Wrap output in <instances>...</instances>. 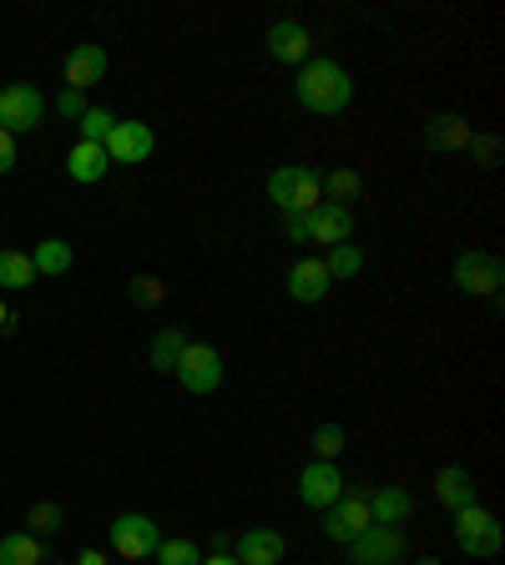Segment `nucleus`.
<instances>
[{"label":"nucleus","mask_w":505,"mask_h":565,"mask_svg":"<svg viewBox=\"0 0 505 565\" xmlns=\"http://www.w3.org/2000/svg\"><path fill=\"white\" fill-rule=\"evenodd\" d=\"M354 565H400L404 561V530L400 525H369L354 535Z\"/></svg>","instance_id":"obj_8"},{"label":"nucleus","mask_w":505,"mask_h":565,"mask_svg":"<svg viewBox=\"0 0 505 565\" xmlns=\"http://www.w3.org/2000/svg\"><path fill=\"white\" fill-rule=\"evenodd\" d=\"M269 202L283 212V217H294V212H314L318 202H324V177L314 172V167H278V172L269 177Z\"/></svg>","instance_id":"obj_2"},{"label":"nucleus","mask_w":505,"mask_h":565,"mask_svg":"<svg viewBox=\"0 0 505 565\" xmlns=\"http://www.w3.org/2000/svg\"><path fill=\"white\" fill-rule=\"evenodd\" d=\"M56 111H61L66 121H82V111H86V92H71V86H66V92L56 96Z\"/></svg>","instance_id":"obj_32"},{"label":"nucleus","mask_w":505,"mask_h":565,"mask_svg":"<svg viewBox=\"0 0 505 565\" xmlns=\"http://www.w3.org/2000/svg\"><path fill=\"white\" fill-rule=\"evenodd\" d=\"M501 282H505V273H501V258H495V253L465 247V253L455 258V288H460V294L495 298V294H501Z\"/></svg>","instance_id":"obj_6"},{"label":"nucleus","mask_w":505,"mask_h":565,"mask_svg":"<svg viewBox=\"0 0 505 565\" xmlns=\"http://www.w3.org/2000/svg\"><path fill=\"white\" fill-rule=\"evenodd\" d=\"M0 323H6V329H11V308H6V303H0Z\"/></svg>","instance_id":"obj_38"},{"label":"nucleus","mask_w":505,"mask_h":565,"mask_svg":"<svg viewBox=\"0 0 505 565\" xmlns=\"http://www.w3.org/2000/svg\"><path fill=\"white\" fill-rule=\"evenodd\" d=\"M25 535H35V541H41V535H56L61 525H66V515H61V505L56 500H35L31 510H25Z\"/></svg>","instance_id":"obj_25"},{"label":"nucleus","mask_w":505,"mask_h":565,"mask_svg":"<svg viewBox=\"0 0 505 565\" xmlns=\"http://www.w3.org/2000/svg\"><path fill=\"white\" fill-rule=\"evenodd\" d=\"M375 525V520H369V500H365V490H344L339 500H334L329 505V515H324V535H329V541H344L349 545L354 535H365V530Z\"/></svg>","instance_id":"obj_9"},{"label":"nucleus","mask_w":505,"mask_h":565,"mask_svg":"<svg viewBox=\"0 0 505 565\" xmlns=\"http://www.w3.org/2000/svg\"><path fill=\"white\" fill-rule=\"evenodd\" d=\"M344 445H349V435H344L339 424H318V429H314V449H318V459H339V455H344Z\"/></svg>","instance_id":"obj_31"},{"label":"nucleus","mask_w":505,"mask_h":565,"mask_svg":"<svg viewBox=\"0 0 505 565\" xmlns=\"http://www.w3.org/2000/svg\"><path fill=\"white\" fill-rule=\"evenodd\" d=\"M31 263H35V278H61V273H71V243L66 237H41Z\"/></svg>","instance_id":"obj_21"},{"label":"nucleus","mask_w":505,"mask_h":565,"mask_svg":"<svg viewBox=\"0 0 505 565\" xmlns=\"http://www.w3.org/2000/svg\"><path fill=\"white\" fill-rule=\"evenodd\" d=\"M182 349H188V333H182V329H162V333H157V339H152V369H157V374H172L177 353H182Z\"/></svg>","instance_id":"obj_24"},{"label":"nucleus","mask_w":505,"mask_h":565,"mask_svg":"<svg viewBox=\"0 0 505 565\" xmlns=\"http://www.w3.org/2000/svg\"><path fill=\"white\" fill-rule=\"evenodd\" d=\"M41 117H46V96L35 92V86H25V82H15V86H6L0 92V131H31V127H41Z\"/></svg>","instance_id":"obj_7"},{"label":"nucleus","mask_w":505,"mask_h":565,"mask_svg":"<svg viewBox=\"0 0 505 565\" xmlns=\"http://www.w3.org/2000/svg\"><path fill=\"white\" fill-rule=\"evenodd\" d=\"M157 545H162V525H157L152 515L127 510V515L112 520V551H117L122 561H147Z\"/></svg>","instance_id":"obj_5"},{"label":"nucleus","mask_w":505,"mask_h":565,"mask_svg":"<svg viewBox=\"0 0 505 565\" xmlns=\"http://www.w3.org/2000/svg\"><path fill=\"white\" fill-rule=\"evenodd\" d=\"M283 233L294 237V243H308V212H294V217H283Z\"/></svg>","instance_id":"obj_34"},{"label":"nucleus","mask_w":505,"mask_h":565,"mask_svg":"<svg viewBox=\"0 0 505 565\" xmlns=\"http://www.w3.org/2000/svg\"><path fill=\"white\" fill-rule=\"evenodd\" d=\"M202 565H238L233 555H212V561H202Z\"/></svg>","instance_id":"obj_37"},{"label":"nucleus","mask_w":505,"mask_h":565,"mask_svg":"<svg viewBox=\"0 0 505 565\" xmlns=\"http://www.w3.org/2000/svg\"><path fill=\"white\" fill-rule=\"evenodd\" d=\"M102 147H106V162L137 167V162H147V157H152V127H147V121H117V127H112V137H106Z\"/></svg>","instance_id":"obj_11"},{"label":"nucleus","mask_w":505,"mask_h":565,"mask_svg":"<svg viewBox=\"0 0 505 565\" xmlns=\"http://www.w3.org/2000/svg\"><path fill=\"white\" fill-rule=\"evenodd\" d=\"M324 268H329V278H354V273L365 268V253H359V243H334L329 258H324Z\"/></svg>","instance_id":"obj_27"},{"label":"nucleus","mask_w":505,"mask_h":565,"mask_svg":"<svg viewBox=\"0 0 505 565\" xmlns=\"http://www.w3.org/2000/svg\"><path fill=\"white\" fill-rule=\"evenodd\" d=\"M35 282V263L31 253H15V247H0V288H31Z\"/></svg>","instance_id":"obj_22"},{"label":"nucleus","mask_w":505,"mask_h":565,"mask_svg":"<svg viewBox=\"0 0 505 565\" xmlns=\"http://www.w3.org/2000/svg\"><path fill=\"white\" fill-rule=\"evenodd\" d=\"M76 565H112V561H106V551H96V545H86V551L76 555Z\"/></svg>","instance_id":"obj_36"},{"label":"nucleus","mask_w":505,"mask_h":565,"mask_svg":"<svg viewBox=\"0 0 505 565\" xmlns=\"http://www.w3.org/2000/svg\"><path fill=\"white\" fill-rule=\"evenodd\" d=\"M501 520L491 515V510L471 505V510H455V545L465 555H475V561H495L501 555Z\"/></svg>","instance_id":"obj_3"},{"label":"nucleus","mask_w":505,"mask_h":565,"mask_svg":"<svg viewBox=\"0 0 505 565\" xmlns=\"http://www.w3.org/2000/svg\"><path fill=\"white\" fill-rule=\"evenodd\" d=\"M127 294H131V303H137V308H157V303L167 298V282H162V278H147V273H141V278H131Z\"/></svg>","instance_id":"obj_30"},{"label":"nucleus","mask_w":505,"mask_h":565,"mask_svg":"<svg viewBox=\"0 0 505 565\" xmlns=\"http://www.w3.org/2000/svg\"><path fill=\"white\" fill-rule=\"evenodd\" d=\"M471 152L481 157V167H495L501 162V137H471Z\"/></svg>","instance_id":"obj_33"},{"label":"nucleus","mask_w":505,"mask_h":565,"mask_svg":"<svg viewBox=\"0 0 505 565\" xmlns=\"http://www.w3.org/2000/svg\"><path fill=\"white\" fill-rule=\"evenodd\" d=\"M365 500H369V520H375V525H404V520L414 515V500L400 490V484H379V490H369Z\"/></svg>","instance_id":"obj_17"},{"label":"nucleus","mask_w":505,"mask_h":565,"mask_svg":"<svg viewBox=\"0 0 505 565\" xmlns=\"http://www.w3.org/2000/svg\"><path fill=\"white\" fill-rule=\"evenodd\" d=\"M324 192H329V202H339V207H349L359 192H365V177L354 172V167H339V172L324 177Z\"/></svg>","instance_id":"obj_26"},{"label":"nucleus","mask_w":505,"mask_h":565,"mask_svg":"<svg viewBox=\"0 0 505 565\" xmlns=\"http://www.w3.org/2000/svg\"><path fill=\"white\" fill-rule=\"evenodd\" d=\"M308 237L324 247L334 243H354V212L339 207V202H318L314 212H308Z\"/></svg>","instance_id":"obj_13"},{"label":"nucleus","mask_w":505,"mask_h":565,"mask_svg":"<svg viewBox=\"0 0 505 565\" xmlns=\"http://www.w3.org/2000/svg\"><path fill=\"white\" fill-rule=\"evenodd\" d=\"M339 494H344V475L334 459H314V465L298 475V500H304L308 510H329Z\"/></svg>","instance_id":"obj_10"},{"label":"nucleus","mask_w":505,"mask_h":565,"mask_svg":"<svg viewBox=\"0 0 505 565\" xmlns=\"http://www.w3.org/2000/svg\"><path fill=\"white\" fill-rule=\"evenodd\" d=\"M106 167H112V162H106V147H96V141H76V147H71V157H66L71 182H82V188L102 182Z\"/></svg>","instance_id":"obj_20"},{"label":"nucleus","mask_w":505,"mask_h":565,"mask_svg":"<svg viewBox=\"0 0 505 565\" xmlns=\"http://www.w3.org/2000/svg\"><path fill=\"white\" fill-rule=\"evenodd\" d=\"M288 541H283L278 530H243L238 535V565H278Z\"/></svg>","instance_id":"obj_16"},{"label":"nucleus","mask_w":505,"mask_h":565,"mask_svg":"<svg viewBox=\"0 0 505 565\" xmlns=\"http://www.w3.org/2000/svg\"><path fill=\"white\" fill-rule=\"evenodd\" d=\"M294 96L304 111H314V117H339L344 106L354 102V82L339 61L314 56V61H304V71H298Z\"/></svg>","instance_id":"obj_1"},{"label":"nucleus","mask_w":505,"mask_h":565,"mask_svg":"<svg viewBox=\"0 0 505 565\" xmlns=\"http://www.w3.org/2000/svg\"><path fill=\"white\" fill-rule=\"evenodd\" d=\"M435 500L445 510H471L475 505V475L460 470V465H445V470L435 475Z\"/></svg>","instance_id":"obj_19"},{"label":"nucleus","mask_w":505,"mask_h":565,"mask_svg":"<svg viewBox=\"0 0 505 565\" xmlns=\"http://www.w3.org/2000/svg\"><path fill=\"white\" fill-rule=\"evenodd\" d=\"M152 555H157V565H202L198 545H192V541H182V535H177V541H162Z\"/></svg>","instance_id":"obj_29"},{"label":"nucleus","mask_w":505,"mask_h":565,"mask_svg":"<svg viewBox=\"0 0 505 565\" xmlns=\"http://www.w3.org/2000/svg\"><path fill=\"white\" fill-rule=\"evenodd\" d=\"M471 137H475L471 121L455 117V111H445V117H435L430 127H424V147H430V152H465Z\"/></svg>","instance_id":"obj_18"},{"label":"nucleus","mask_w":505,"mask_h":565,"mask_svg":"<svg viewBox=\"0 0 505 565\" xmlns=\"http://www.w3.org/2000/svg\"><path fill=\"white\" fill-rule=\"evenodd\" d=\"M11 167H15V137L0 131V172H11Z\"/></svg>","instance_id":"obj_35"},{"label":"nucleus","mask_w":505,"mask_h":565,"mask_svg":"<svg viewBox=\"0 0 505 565\" xmlns=\"http://www.w3.org/2000/svg\"><path fill=\"white\" fill-rule=\"evenodd\" d=\"M420 565H440V561H420Z\"/></svg>","instance_id":"obj_39"},{"label":"nucleus","mask_w":505,"mask_h":565,"mask_svg":"<svg viewBox=\"0 0 505 565\" xmlns=\"http://www.w3.org/2000/svg\"><path fill=\"white\" fill-rule=\"evenodd\" d=\"M172 374L188 394H212V388L223 384V353L212 349V343H188V349L177 353Z\"/></svg>","instance_id":"obj_4"},{"label":"nucleus","mask_w":505,"mask_h":565,"mask_svg":"<svg viewBox=\"0 0 505 565\" xmlns=\"http://www.w3.org/2000/svg\"><path fill=\"white\" fill-rule=\"evenodd\" d=\"M61 71H66L71 92H86V86H96L106 76V51L96 46V41H82V46H71V56Z\"/></svg>","instance_id":"obj_15"},{"label":"nucleus","mask_w":505,"mask_h":565,"mask_svg":"<svg viewBox=\"0 0 505 565\" xmlns=\"http://www.w3.org/2000/svg\"><path fill=\"white\" fill-rule=\"evenodd\" d=\"M76 127H82V141H96V147H102V141L112 137V127H117V117H112L106 106H86Z\"/></svg>","instance_id":"obj_28"},{"label":"nucleus","mask_w":505,"mask_h":565,"mask_svg":"<svg viewBox=\"0 0 505 565\" xmlns=\"http://www.w3.org/2000/svg\"><path fill=\"white\" fill-rule=\"evenodd\" d=\"M334 288L329 268H324V258H298L294 268H288V298L294 303H318V298Z\"/></svg>","instance_id":"obj_14"},{"label":"nucleus","mask_w":505,"mask_h":565,"mask_svg":"<svg viewBox=\"0 0 505 565\" xmlns=\"http://www.w3.org/2000/svg\"><path fill=\"white\" fill-rule=\"evenodd\" d=\"M269 56L283 61V66L314 61V35H308V25L304 21H273L269 25Z\"/></svg>","instance_id":"obj_12"},{"label":"nucleus","mask_w":505,"mask_h":565,"mask_svg":"<svg viewBox=\"0 0 505 565\" xmlns=\"http://www.w3.org/2000/svg\"><path fill=\"white\" fill-rule=\"evenodd\" d=\"M0 565H41V541L25 535V530L6 535V541H0Z\"/></svg>","instance_id":"obj_23"}]
</instances>
